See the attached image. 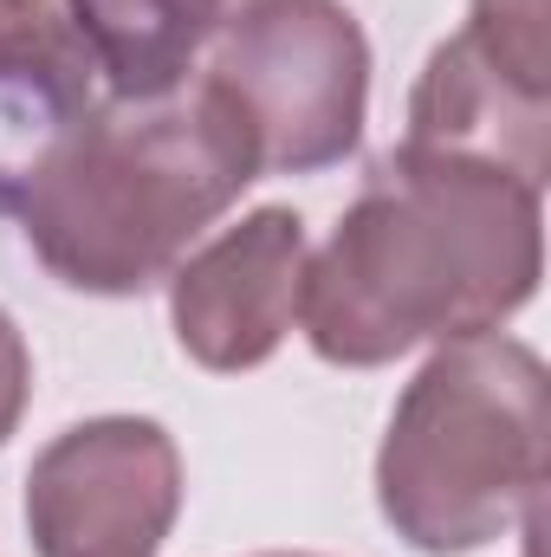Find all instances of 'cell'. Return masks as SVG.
Listing matches in <instances>:
<instances>
[{"instance_id": "obj_12", "label": "cell", "mask_w": 551, "mask_h": 557, "mask_svg": "<svg viewBox=\"0 0 551 557\" xmlns=\"http://www.w3.org/2000/svg\"><path fill=\"white\" fill-rule=\"evenodd\" d=\"M526 557H539V545H526Z\"/></svg>"}, {"instance_id": "obj_8", "label": "cell", "mask_w": 551, "mask_h": 557, "mask_svg": "<svg viewBox=\"0 0 551 557\" xmlns=\"http://www.w3.org/2000/svg\"><path fill=\"white\" fill-rule=\"evenodd\" d=\"M111 98H169L254 0H65Z\"/></svg>"}, {"instance_id": "obj_10", "label": "cell", "mask_w": 551, "mask_h": 557, "mask_svg": "<svg viewBox=\"0 0 551 557\" xmlns=\"http://www.w3.org/2000/svg\"><path fill=\"white\" fill-rule=\"evenodd\" d=\"M26 396H33V350H26L20 324L0 311V447L13 441V428L26 416Z\"/></svg>"}, {"instance_id": "obj_7", "label": "cell", "mask_w": 551, "mask_h": 557, "mask_svg": "<svg viewBox=\"0 0 551 557\" xmlns=\"http://www.w3.org/2000/svg\"><path fill=\"white\" fill-rule=\"evenodd\" d=\"M298 292H305V221L292 208H254L169 273L175 344L215 376L260 370L298 318Z\"/></svg>"}, {"instance_id": "obj_5", "label": "cell", "mask_w": 551, "mask_h": 557, "mask_svg": "<svg viewBox=\"0 0 551 557\" xmlns=\"http://www.w3.org/2000/svg\"><path fill=\"white\" fill-rule=\"evenodd\" d=\"M551 131V0H474L409 91L403 149L461 156L546 188Z\"/></svg>"}, {"instance_id": "obj_2", "label": "cell", "mask_w": 551, "mask_h": 557, "mask_svg": "<svg viewBox=\"0 0 551 557\" xmlns=\"http://www.w3.org/2000/svg\"><path fill=\"white\" fill-rule=\"evenodd\" d=\"M260 182L254 143L208 78L169 98L72 111L20 169H0V214L59 285L137 298Z\"/></svg>"}, {"instance_id": "obj_1", "label": "cell", "mask_w": 551, "mask_h": 557, "mask_svg": "<svg viewBox=\"0 0 551 557\" xmlns=\"http://www.w3.org/2000/svg\"><path fill=\"white\" fill-rule=\"evenodd\" d=\"M539 195L461 156H377L325 253L305 260L298 318L311 350L338 370H383L415 344L500 331L539 292Z\"/></svg>"}, {"instance_id": "obj_11", "label": "cell", "mask_w": 551, "mask_h": 557, "mask_svg": "<svg viewBox=\"0 0 551 557\" xmlns=\"http://www.w3.org/2000/svg\"><path fill=\"white\" fill-rule=\"evenodd\" d=\"M267 557H311V552H267Z\"/></svg>"}, {"instance_id": "obj_3", "label": "cell", "mask_w": 551, "mask_h": 557, "mask_svg": "<svg viewBox=\"0 0 551 557\" xmlns=\"http://www.w3.org/2000/svg\"><path fill=\"white\" fill-rule=\"evenodd\" d=\"M546 493V363L519 337H454L403 389L383 454L377 506L396 539L428 557H461L539 519Z\"/></svg>"}, {"instance_id": "obj_4", "label": "cell", "mask_w": 551, "mask_h": 557, "mask_svg": "<svg viewBox=\"0 0 551 557\" xmlns=\"http://www.w3.org/2000/svg\"><path fill=\"white\" fill-rule=\"evenodd\" d=\"M254 143L260 175L344 162L370 111V39L344 0H254L201 72Z\"/></svg>"}, {"instance_id": "obj_9", "label": "cell", "mask_w": 551, "mask_h": 557, "mask_svg": "<svg viewBox=\"0 0 551 557\" xmlns=\"http://www.w3.org/2000/svg\"><path fill=\"white\" fill-rule=\"evenodd\" d=\"M91 52L72 26L65 0H0V91L39 104L46 117H72L91 104Z\"/></svg>"}, {"instance_id": "obj_6", "label": "cell", "mask_w": 551, "mask_h": 557, "mask_svg": "<svg viewBox=\"0 0 551 557\" xmlns=\"http://www.w3.org/2000/svg\"><path fill=\"white\" fill-rule=\"evenodd\" d=\"M182 512V454L143 416H98L39 447L26 532L39 557H156Z\"/></svg>"}]
</instances>
